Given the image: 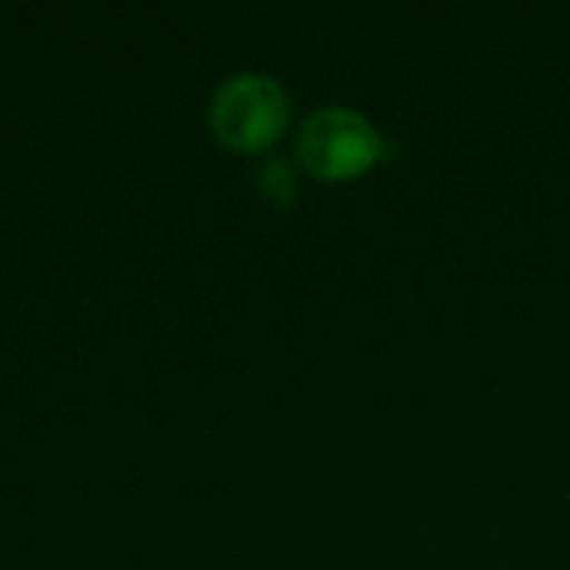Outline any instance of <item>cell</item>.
<instances>
[{
  "label": "cell",
  "mask_w": 570,
  "mask_h": 570,
  "mask_svg": "<svg viewBox=\"0 0 570 570\" xmlns=\"http://www.w3.org/2000/svg\"><path fill=\"white\" fill-rule=\"evenodd\" d=\"M257 184H261V190H264L271 200L284 204V200H291L294 190H297V174H294V167H291L287 157H267V160L261 164V170H257Z\"/></svg>",
  "instance_id": "cell-3"
},
{
  "label": "cell",
  "mask_w": 570,
  "mask_h": 570,
  "mask_svg": "<svg viewBox=\"0 0 570 570\" xmlns=\"http://www.w3.org/2000/svg\"><path fill=\"white\" fill-rule=\"evenodd\" d=\"M381 134L351 107H321L297 130L301 160L321 177H354L381 157Z\"/></svg>",
  "instance_id": "cell-2"
},
{
  "label": "cell",
  "mask_w": 570,
  "mask_h": 570,
  "mask_svg": "<svg viewBox=\"0 0 570 570\" xmlns=\"http://www.w3.org/2000/svg\"><path fill=\"white\" fill-rule=\"evenodd\" d=\"M287 124V94L267 73H234L210 100V127L234 150L267 147Z\"/></svg>",
  "instance_id": "cell-1"
}]
</instances>
